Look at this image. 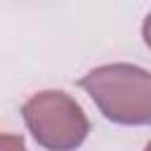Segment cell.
Instances as JSON below:
<instances>
[{"instance_id":"obj_1","label":"cell","mask_w":151,"mask_h":151,"mask_svg":"<svg viewBox=\"0 0 151 151\" xmlns=\"http://www.w3.org/2000/svg\"><path fill=\"white\" fill-rule=\"evenodd\" d=\"M101 113L120 125H151V73L132 64H109L80 78Z\"/></svg>"},{"instance_id":"obj_2","label":"cell","mask_w":151,"mask_h":151,"mask_svg":"<svg viewBox=\"0 0 151 151\" xmlns=\"http://www.w3.org/2000/svg\"><path fill=\"white\" fill-rule=\"evenodd\" d=\"M21 113L35 142L47 151H73L90 132V120L80 104L59 90L33 94Z\"/></svg>"},{"instance_id":"obj_3","label":"cell","mask_w":151,"mask_h":151,"mask_svg":"<svg viewBox=\"0 0 151 151\" xmlns=\"http://www.w3.org/2000/svg\"><path fill=\"white\" fill-rule=\"evenodd\" d=\"M0 151H26L19 134H0Z\"/></svg>"},{"instance_id":"obj_4","label":"cell","mask_w":151,"mask_h":151,"mask_svg":"<svg viewBox=\"0 0 151 151\" xmlns=\"http://www.w3.org/2000/svg\"><path fill=\"white\" fill-rule=\"evenodd\" d=\"M142 35H144V42L151 47V12H149V17L144 19V26H142Z\"/></svg>"},{"instance_id":"obj_5","label":"cell","mask_w":151,"mask_h":151,"mask_svg":"<svg viewBox=\"0 0 151 151\" xmlns=\"http://www.w3.org/2000/svg\"><path fill=\"white\" fill-rule=\"evenodd\" d=\"M144 151H151V142H149V144H146V146H144Z\"/></svg>"}]
</instances>
